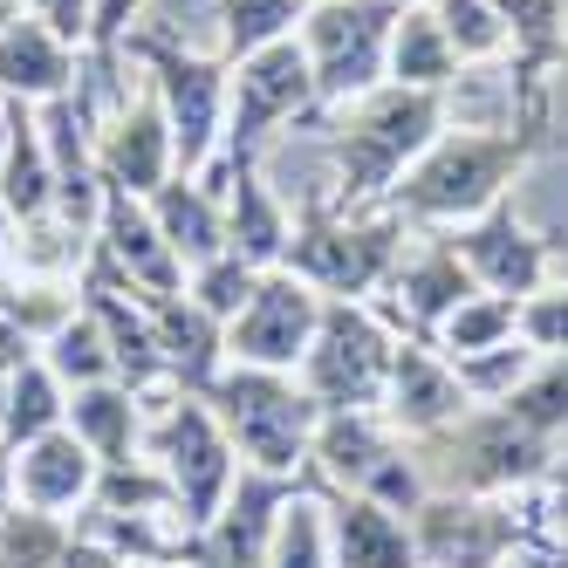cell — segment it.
<instances>
[{
  "label": "cell",
  "instance_id": "6da1fadb",
  "mask_svg": "<svg viewBox=\"0 0 568 568\" xmlns=\"http://www.w3.org/2000/svg\"><path fill=\"white\" fill-rule=\"evenodd\" d=\"M555 151V90L507 103V124H445L438 144L390 185L384 206L412 233H453L500 199L520 192V179Z\"/></svg>",
  "mask_w": 568,
  "mask_h": 568
},
{
  "label": "cell",
  "instance_id": "7a4b0ae2",
  "mask_svg": "<svg viewBox=\"0 0 568 568\" xmlns=\"http://www.w3.org/2000/svg\"><path fill=\"white\" fill-rule=\"evenodd\" d=\"M453 124V97L438 90H371L363 103H349L343 124H329V158H336V185H322L343 213H377L390 185L418 165L438 144V131Z\"/></svg>",
  "mask_w": 568,
  "mask_h": 568
},
{
  "label": "cell",
  "instance_id": "3957f363",
  "mask_svg": "<svg viewBox=\"0 0 568 568\" xmlns=\"http://www.w3.org/2000/svg\"><path fill=\"white\" fill-rule=\"evenodd\" d=\"M404 247H412V226H404L390 206L343 213L329 192H315V199L295 206V233H288L281 267L295 281H308L322 302H377L390 288Z\"/></svg>",
  "mask_w": 568,
  "mask_h": 568
},
{
  "label": "cell",
  "instance_id": "277c9868",
  "mask_svg": "<svg viewBox=\"0 0 568 568\" xmlns=\"http://www.w3.org/2000/svg\"><path fill=\"white\" fill-rule=\"evenodd\" d=\"M124 62H138V75L158 90L165 103V124H172V151H179V172L199 179L220 158L226 138V97H233V62L220 49H185L172 28L144 21L131 34Z\"/></svg>",
  "mask_w": 568,
  "mask_h": 568
},
{
  "label": "cell",
  "instance_id": "5b68a950",
  "mask_svg": "<svg viewBox=\"0 0 568 568\" xmlns=\"http://www.w3.org/2000/svg\"><path fill=\"white\" fill-rule=\"evenodd\" d=\"M213 418L226 425L240 466L254 473H302L308 445H315V397L302 390L295 371H254V363H226V371L206 384Z\"/></svg>",
  "mask_w": 568,
  "mask_h": 568
},
{
  "label": "cell",
  "instance_id": "8992f818",
  "mask_svg": "<svg viewBox=\"0 0 568 568\" xmlns=\"http://www.w3.org/2000/svg\"><path fill=\"white\" fill-rule=\"evenodd\" d=\"M308 473L329 494H363L390 514L412 520L432 494V473L418 459L412 438H397L377 412H322L315 445H308Z\"/></svg>",
  "mask_w": 568,
  "mask_h": 568
},
{
  "label": "cell",
  "instance_id": "52a82bcc",
  "mask_svg": "<svg viewBox=\"0 0 568 568\" xmlns=\"http://www.w3.org/2000/svg\"><path fill=\"white\" fill-rule=\"evenodd\" d=\"M144 459L172 479L179 514H185L192 535L226 507V494L240 486V453H233V438H226V425L213 418V404H206V397H192V390L151 397V418H144Z\"/></svg>",
  "mask_w": 568,
  "mask_h": 568
},
{
  "label": "cell",
  "instance_id": "ba28073f",
  "mask_svg": "<svg viewBox=\"0 0 568 568\" xmlns=\"http://www.w3.org/2000/svg\"><path fill=\"white\" fill-rule=\"evenodd\" d=\"M418 459L432 473V486H453V494H494V500H520L535 494L555 466V445L535 438L527 425H514L500 404H473V412L418 445Z\"/></svg>",
  "mask_w": 568,
  "mask_h": 568
},
{
  "label": "cell",
  "instance_id": "9c48e42d",
  "mask_svg": "<svg viewBox=\"0 0 568 568\" xmlns=\"http://www.w3.org/2000/svg\"><path fill=\"white\" fill-rule=\"evenodd\" d=\"M404 8L412 0H315V8H302L295 42L308 49L322 116H336V110L363 103L371 90H384L390 34H397Z\"/></svg>",
  "mask_w": 568,
  "mask_h": 568
},
{
  "label": "cell",
  "instance_id": "30bf717a",
  "mask_svg": "<svg viewBox=\"0 0 568 568\" xmlns=\"http://www.w3.org/2000/svg\"><path fill=\"white\" fill-rule=\"evenodd\" d=\"M397 343L404 336L384 322L377 302H322V329L295 377L315 397V412H384Z\"/></svg>",
  "mask_w": 568,
  "mask_h": 568
},
{
  "label": "cell",
  "instance_id": "8fae6325",
  "mask_svg": "<svg viewBox=\"0 0 568 568\" xmlns=\"http://www.w3.org/2000/svg\"><path fill=\"white\" fill-rule=\"evenodd\" d=\"M322 124L315 103V69L308 49L295 42H267L261 55L233 62V97H226V138H220V165H261L281 131Z\"/></svg>",
  "mask_w": 568,
  "mask_h": 568
},
{
  "label": "cell",
  "instance_id": "7c38bea8",
  "mask_svg": "<svg viewBox=\"0 0 568 568\" xmlns=\"http://www.w3.org/2000/svg\"><path fill=\"white\" fill-rule=\"evenodd\" d=\"M412 541L425 568H514L548 535L535 527L527 500H494V494H453L432 486L425 507L412 514Z\"/></svg>",
  "mask_w": 568,
  "mask_h": 568
},
{
  "label": "cell",
  "instance_id": "4fadbf2b",
  "mask_svg": "<svg viewBox=\"0 0 568 568\" xmlns=\"http://www.w3.org/2000/svg\"><path fill=\"white\" fill-rule=\"evenodd\" d=\"M315 473H254L240 466V486L226 494V507L185 535V568H267V548H274V527L288 514L295 494H308Z\"/></svg>",
  "mask_w": 568,
  "mask_h": 568
},
{
  "label": "cell",
  "instance_id": "5bb4252c",
  "mask_svg": "<svg viewBox=\"0 0 568 568\" xmlns=\"http://www.w3.org/2000/svg\"><path fill=\"white\" fill-rule=\"evenodd\" d=\"M322 329V295L288 267H267L254 281L247 308L226 322V363H254V371H302V356Z\"/></svg>",
  "mask_w": 568,
  "mask_h": 568
},
{
  "label": "cell",
  "instance_id": "9a60e30c",
  "mask_svg": "<svg viewBox=\"0 0 568 568\" xmlns=\"http://www.w3.org/2000/svg\"><path fill=\"white\" fill-rule=\"evenodd\" d=\"M453 247H459V261L473 267L479 288H486V295H507V302H527V295H535L541 281L561 267V254H568L555 233H541V226L520 220L514 199H500L494 213L453 226Z\"/></svg>",
  "mask_w": 568,
  "mask_h": 568
},
{
  "label": "cell",
  "instance_id": "2e32d148",
  "mask_svg": "<svg viewBox=\"0 0 568 568\" xmlns=\"http://www.w3.org/2000/svg\"><path fill=\"white\" fill-rule=\"evenodd\" d=\"M97 172L110 192H138L151 199L179 172V151H172V124H165V103H158L151 83L124 90L103 116H97Z\"/></svg>",
  "mask_w": 568,
  "mask_h": 568
},
{
  "label": "cell",
  "instance_id": "e0dca14e",
  "mask_svg": "<svg viewBox=\"0 0 568 568\" xmlns=\"http://www.w3.org/2000/svg\"><path fill=\"white\" fill-rule=\"evenodd\" d=\"M466 295H479V281H473V267L459 261L453 233H412V247H404V261H397V274H390V288L377 295V308H384V322H390L397 336L432 343L438 322L453 315Z\"/></svg>",
  "mask_w": 568,
  "mask_h": 568
},
{
  "label": "cell",
  "instance_id": "ac0fdd59",
  "mask_svg": "<svg viewBox=\"0 0 568 568\" xmlns=\"http://www.w3.org/2000/svg\"><path fill=\"white\" fill-rule=\"evenodd\" d=\"M97 479H103V459H97L69 425H55V432H42V438H28L21 453H8L14 507L49 514V520H83L90 500H97Z\"/></svg>",
  "mask_w": 568,
  "mask_h": 568
},
{
  "label": "cell",
  "instance_id": "d6986e66",
  "mask_svg": "<svg viewBox=\"0 0 568 568\" xmlns=\"http://www.w3.org/2000/svg\"><path fill=\"white\" fill-rule=\"evenodd\" d=\"M466 412H473V397H466L459 371H453V363H445L432 343L404 336L397 356H390V384H384V412H377V418H384L397 438L425 445V438H438V432H453Z\"/></svg>",
  "mask_w": 568,
  "mask_h": 568
},
{
  "label": "cell",
  "instance_id": "ffe728a7",
  "mask_svg": "<svg viewBox=\"0 0 568 568\" xmlns=\"http://www.w3.org/2000/svg\"><path fill=\"white\" fill-rule=\"evenodd\" d=\"M90 254L124 274L138 295H185V261L172 254V240L158 233V220H151V206L138 192H110L103 185V220H97Z\"/></svg>",
  "mask_w": 568,
  "mask_h": 568
},
{
  "label": "cell",
  "instance_id": "44dd1931",
  "mask_svg": "<svg viewBox=\"0 0 568 568\" xmlns=\"http://www.w3.org/2000/svg\"><path fill=\"white\" fill-rule=\"evenodd\" d=\"M75 83H83V49H69L55 28H42V21L21 14V8L0 14V97L55 103Z\"/></svg>",
  "mask_w": 568,
  "mask_h": 568
},
{
  "label": "cell",
  "instance_id": "7402d4cb",
  "mask_svg": "<svg viewBox=\"0 0 568 568\" xmlns=\"http://www.w3.org/2000/svg\"><path fill=\"white\" fill-rule=\"evenodd\" d=\"M199 179H206L220 192V206H226V247L240 261H254V267H281L288 233H295V213L261 185V165H220V158H213Z\"/></svg>",
  "mask_w": 568,
  "mask_h": 568
},
{
  "label": "cell",
  "instance_id": "603a6c76",
  "mask_svg": "<svg viewBox=\"0 0 568 568\" xmlns=\"http://www.w3.org/2000/svg\"><path fill=\"white\" fill-rule=\"evenodd\" d=\"M144 308H151L158 356H165V371H172V390L206 397V384L226 371V322L206 315L192 295H144Z\"/></svg>",
  "mask_w": 568,
  "mask_h": 568
},
{
  "label": "cell",
  "instance_id": "cb8c5ba5",
  "mask_svg": "<svg viewBox=\"0 0 568 568\" xmlns=\"http://www.w3.org/2000/svg\"><path fill=\"white\" fill-rule=\"evenodd\" d=\"M322 507H329V555H336V568H425L404 514L363 500V494H329V486H322Z\"/></svg>",
  "mask_w": 568,
  "mask_h": 568
},
{
  "label": "cell",
  "instance_id": "d4e9b609",
  "mask_svg": "<svg viewBox=\"0 0 568 568\" xmlns=\"http://www.w3.org/2000/svg\"><path fill=\"white\" fill-rule=\"evenodd\" d=\"M55 213V165L42 138V103L8 97V158H0V220L34 226Z\"/></svg>",
  "mask_w": 568,
  "mask_h": 568
},
{
  "label": "cell",
  "instance_id": "484cf974",
  "mask_svg": "<svg viewBox=\"0 0 568 568\" xmlns=\"http://www.w3.org/2000/svg\"><path fill=\"white\" fill-rule=\"evenodd\" d=\"M144 206H151L158 233L172 240V254L185 261V274L206 267V261H220V254H233V247H226V206H220V192H213L206 179L172 172L165 185L144 199Z\"/></svg>",
  "mask_w": 568,
  "mask_h": 568
},
{
  "label": "cell",
  "instance_id": "4316f807",
  "mask_svg": "<svg viewBox=\"0 0 568 568\" xmlns=\"http://www.w3.org/2000/svg\"><path fill=\"white\" fill-rule=\"evenodd\" d=\"M514 49H507V103L548 97L568 62V0H507Z\"/></svg>",
  "mask_w": 568,
  "mask_h": 568
},
{
  "label": "cell",
  "instance_id": "83f0119b",
  "mask_svg": "<svg viewBox=\"0 0 568 568\" xmlns=\"http://www.w3.org/2000/svg\"><path fill=\"white\" fill-rule=\"evenodd\" d=\"M144 418H151V404L131 390V384H83V390H69V432L90 445V453L103 466H131L144 459Z\"/></svg>",
  "mask_w": 568,
  "mask_h": 568
},
{
  "label": "cell",
  "instance_id": "f1b7e54d",
  "mask_svg": "<svg viewBox=\"0 0 568 568\" xmlns=\"http://www.w3.org/2000/svg\"><path fill=\"white\" fill-rule=\"evenodd\" d=\"M459 75H466V62H459V49H453V42H445V28H438V14H432V0H412V8H404V21H397V34H390L384 83L453 97Z\"/></svg>",
  "mask_w": 568,
  "mask_h": 568
},
{
  "label": "cell",
  "instance_id": "f546056e",
  "mask_svg": "<svg viewBox=\"0 0 568 568\" xmlns=\"http://www.w3.org/2000/svg\"><path fill=\"white\" fill-rule=\"evenodd\" d=\"M69 418V390L62 377L42 363V349H34L21 371H14V390H8V412H0V453H21L28 438H42Z\"/></svg>",
  "mask_w": 568,
  "mask_h": 568
},
{
  "label": "cell",
  "instance_id": "4dcf8cb0",
  "mask_svg": "<svg viewBox=\"0 0 568 568\" xmlns=\"http://www.w3.org/2000/svg\"><path fill=\"white\" fill-rule=\"evenodd\" d=\"M520 336V302H507V295H466L453 315L438 322V336H432V349L445 356V363H466V356H486V349H500V343H514Z\"/></svg>",
  "mask_w": 568,
  "mask_h": 568
},
{
  "label": "cell",
  "instance_id": "1f68e13d",
  "mask_svg": "<svg viewBox=\"0 0 568 568\" xmlns=\"http://www.w3.org/2000/svg\"><path fill=\"white\" fill-rule=\"evenodd\" d=\"M213 21H220V55L247 62L302 28V0H213Z\"/></svg>",
  "mask_w": 568,
  "mask_h": 568
},
{
  "label": "cell",
  "instance_id": "d6a6232c",
  "mask_svg": "<svg viewBox=\"0 0 568 568\" xmlns=\"http://www.w3.org/2000/svg\"><path fill=\"white\" fill-rule=\"evenodd\" d=\"M432 14L445 28V42L459 49V62H507L514 49V21H507V0H432Z\"/></svg>",
  "mask_w": 568,
  "mask_h": 568
},
{
  "label": "cell",
  "instance_id": "836d02e7",
  "mask_svg": "<svg viewBox=\"0 0 568 568\" xmlns=\"http://www.w3.org/2000/svg\"><path fill=\"white\" fill-rule=\"evenodd\" d=\"M500 412H507L514 425H527L535 438L561 445V438H568V356H541L535 371H527V377L500 397Z\"/></svg>",
  "mask_w": 568,
  "mask_h": 568
},
{
  "label": "cell",
  "instance_id": "e575fe53",
  "mask_svg": "<svg viewBox=\"0 0 568 568\" xmlns=\"http://www.w3.org/2000/svg\"><path fill=\"white\" fill-rule=\"evenodd\" d=\"M42 363L62 377V390H83V384H110L116 363H110V343H103V322L90 315V302L75 308L62 329L42 343Z\"/></svg>",
  "mask_w": 568,
  "mask_h": 568
},
{
  "label": "cell",
  "instance_id": "d590c367",
  "mask_svg": "<svg viewBox=\"0 0 568 568\" xmlns=\"http://www.w3.org/2000/svg\"><path fill=\"white\" fill-rule=\"evenodd\" d=\"M267 568H336L322 486H308V494L288 500V514H281V527H274V548H267Z\"/></svg>",
  "mask_w": 568,
  "mask_h": 568
},
{
  "label": "cell",
  "instance_id": "8d00e7d4",
  "mask_svg": "<svg viewBox=\"0 0 568 568\" xmlns=\"http://www.w3.org/2000/svg\"><path fill=\"white\" fill-rule=\"evenodd\" d=\"M90 514H172V520H185V514H179V494H172V479L158 473L151 459H131V466H103Z\"/></svg>",
  "mask_w": 568,
  "mask_h": 568
},
{
  "label": "cell",
  "instance_id": "74e56055",
  "mask_svg": "<svg viewBox=\"0 0 568 568\" xmlns=\"http://www.w3.org/2000/svg\"><path fill=\"white\" fill-rule=\"evenodd\" d=\"M520 343L535 356H568V254L541 288L520 302Z\"/></svg>",
  "mask_w": 568,
  "mask_h": 568
},
{
  "label": "cell",
  "instance_id": "f35d334b",
  "mask_svg": "<svg viewBox=\"0 0 568 568\" xmlns=\"http://www.w3.org/2000/svg\"><path fill=\"white\" fill-rule=\"evenodd\" d=\"M261 274H267V267L240 261V254H220V261H206V267H192V274H185V295L206 308V315L233 322L240 308H247V295H254V281H261Z\"/></svg>",
  "mask_w": 568,
  "mask_h": 568
},
{
  "label": "cell",
  "instance_id": "ab89813d",
  "mask_svg": "<svg viewBox=\"0 0 568 568\" xmlns=\"http://www.w3.org/2000/svg\"><path fill=\"white\" fill-rule=\"evenodd\" d=\"M535 363H541V356H535V349H527V343L514 336V343L486 349V356H466V363H453V371H459V384H466V397H473V404H500V397H507V390H514L527 371H535Z\"/></svg>",
  "mask_w": 568,
  "mask_h": 568
},
{
  "label": "cell",
  "instance_id": "60d3db41",
  "mask_svg": "<svg viewBox=\"0 0 568 568\" xmlns=\"http://www.w3.org/2000/svg\"><path fill=\"white\" fill-rule=\"evenodd\" d=\"M21 14H34L42 28H55L69 49H83L90 42V0H14Z\"/></svg>",
  "mask_w": 568,
  "mask_h": 568
},
{
  "label": "cell",
  "instance_id": "b9f144b4",
  "mask_svg": "<svg viewBox=\"0 0 568 568\" xmlns=\"http://www.w3.org/2000/svg\"><path fill=\"white\" fill-rule=\"evenodd\" d=\"M55 568H131L124 555H110L97 535H83V527H75V535H69V548H62V561Z\"/></svg>",
  "mask_w": 568,
  "mask_h": 568
},
{
  "label": "cell",
  "instance_id": "7bdbcfd3",
  "mask_svg": "<svg viewBox=\"0 0 568 568\" xmlns=\"http://www.w3.org/2000/svg\"><path fill=\"white\" fill-rule=\"evenodd\" d=\"M34 356V343L21 336V329H8V322H0V412H8V390H14V371Z\"/></svg>",
  "mask_w": 568,
  "mask_h": 568
},
{
  "label": "cell",
  "instance_id": "ee69618b",
  "mask_svg": "<svg viewBox=\"0 0 568 568\" xmlns=\"http://www.w3.org/2000/svg\"><path fill=\"white\" fill-rule=\"evenodd\" d=\"M520 568H568V535H555V541H541L535 555H527Z\"/></svg>",
  "mask_w": 568,
  "mask_h": 568
},
{
  "label": "cell",
  "instance_id": "f6af8a7d",
  "mask_svg": "<svg viewBox=\"0 0 568 568\" xmlns=\"http://www.w3.org/2000/svg\"><path fill=\"white\" fill-rule=\"evenodd\" d=\"M14 507V486H8V453H0V514Z\"/></svg>",
  "mask_w": 568,
  "mask_h": 568
},
{
  "label": "cell",
  "instance_id": "bcb514c9",
  "mask_svg": "<svg viewBox=\"0 0 568 568\" xmlns=\"http://www.w3.org/2000/svg\"><path fill=\"white\" fill-rule=\"evenodd\" d=\"M0 158H8V97H0Z\"/></svg>",
  "mask_w": 568,
  "mask_h": 568
},
{
  "label": "cell",
  "instance_id": "7dc6e473",
  "mask_svg": "<svg viewBox=\"0 0 568 568\" xmlns=\"http://www.w3.org/2000/svg\"><path fill=\"white\" fill-rule=\"evenodd\" d=\"M131 568H179V561H131Z\"/></svg>",
  "mask_w": 568,
  "mask_h": 568
},
{
  "label": "cell",
  "instance_id": "c3c4849f",
  "mask_svg": "<svg viewBox=\"0 0 568 568\" xmlns=\"http://www.w3.org/2000/svg\"><path fill=\"white\" fill-rule=\"evenodd\" d=\"M302 8H315V0H302Z\"/></svg>",
  "mask_w": 568,
  "mask_h": 568
},
{
  "label": "cell",
  "instance_id": "681fc988",
  "mask_svg": "<svg viewBox=\"0 0 568 568\" xmlns=\"http://www.w3.org/2000/svg\"><path fill=\"white\" fill-rule=\"evenodd\" d=\"M561 535H568V527H561Z\"/></svg>",
  "mask_w": 568,
  "mask_h": 568
}]
</instances>
